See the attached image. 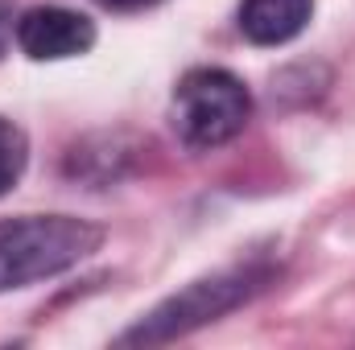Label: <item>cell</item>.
I'll use <instances>...</instances> for the list:
<instances>
[{"mask_svg":"<svg viewBox=\"0 0 355 350\" xmlns=\"http://www.w3.org/2000/svg\"><path fill=\"white\" fill-rule=\"evenodd\" d=\"M272 284V268L268 264H236L211 276H198L190 284H182L166 301H157L149 313H141L116 342L120 347H166L174 338H186L227 313H236L240 305H248L252 297H261Z\"/></svg>","mask_w":355,"mask_h":350,"instance_id":"1","label":"cell"},{"mask_svg":"<svg viewBox=\"0 0 355 350\" xmlns=\"http://www.w3.org/2000/svg\"><path fill=\"white\" fill-rule=\"evenodd\" d=\"M103 227L75 214H17L0 219V297L54 280L95 256Z\"/></svg>","mask_w":355,"mask_h":350,"instance_id":"2","label":"cell"},{"mask_svg":"<svg viewBox=\"0 0 355 350\" xmlns=\"http://www.w3.org/2000/svg\"><path fill=\"white\" fill-rule=\"evenodd\" d=\"M170 120L182 145L219 149L236 140L252 120V91L240 75L223 66H194L178 79L170 99Z\"/></svg>","mask_w":355,"mask_h":350,"instance_id":"3","label":"cell"},{"mask_svg":"<svg viewBox=\"0 0 355 350\" xmlns=\"http://www.w3.org/2000/svg\"><path fill=\"white\" fill-rule=\"evenodd\" d=\"M95 21L62 8V4H37L17 17V50L33 62H67L83 58L95 46Z\"/></svg>","mask_w":355,"mask_h":350,"instance_id":"4","label":"cell"},{"mask_svg":"<svg viewBox=\"0 0 355 350\" xmlns=\"http://www.w3.org/2000/svg\"><path fill=\"white\" fill-rule=\"evenodd\" d=\"M314 17V0H240V33L252 46H285Z\"/></svg>","mask_w":355,"mask_h":350,"instance_id":"5","label":"cell"},{"mask_svg":"<svg viewBox=\"0 0 355 350\" xmlns=\"http://www.w3.org/2000/svg\"><path fill=\"white\" fill-rule=\"evenodd\" d=\"M25 165H29V136L21 124L0 116V198L21 181Z\"/></svg>","mask_w":355,"mask_h":350,"instance_id":"6","label":"cell"},{"mask_svg":"<svg viewBox=\"0 0 355 350\" xmlns=\"http://www.w3.org/2000/svg\"><path fill=\"white\" fill-rule=\"evenodd\" d=\"M17 42V12L8 0H0V58L8 54V46Z\"/></svg>","mask_w":355,"mask_h":350,"instance_id":"7","label":"cell"},{"mask_svg":"<svg viewBox=\"0 0 355 350\" xmlns=\"http://www.w3.org/2000/svg\"><path fill=\"white\" fill-rule=\"evenodd\" d=\"M103 8H116V12H137V8H153L162 0H99Z\"/></svg>","mask_w":355,"mask_h":350,"instance_id":"8","label":"cell"}]
</instances>
